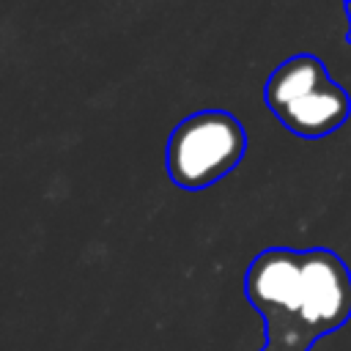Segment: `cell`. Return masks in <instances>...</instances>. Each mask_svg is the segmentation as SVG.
<instances>
[{
  "label": "cell",
  "instance_id": "obj_1",
  "mask_svg": "<svg viewBox=\"0 0 351 351\" xmlns=\"http://www.w3.org/2000/svg\"><path fill=\"white\" fill-rule=\"evenodd\" d=\"M244 296L263 318L266 343L310 351L351 318V269L326 247H269L250 261Z\"/></svg>",
  "mask_w": 351,
  "mask_h": 351
},
{
  "label": "cell",
  "instance_id": "obj_2",
  "mask_svg": "<svg viewBox=\"0 0 351 351\" xmlns=\"http://www.w3.org/2000/svg\"><path fill=\"white\" fill-rule=\"evenodd\" d=\"M263 99L271 115L302 140H321L351 115V96L310 52L282 60L266 80Z\"/></svg>",
  "mask_w": 351,
  "mask_h": 351
},
{
  "label": "cell",
  "instance_id": "obj_3",
  "mask_svg": "<svg viewBox=\"0 0 351 351\" xmlns=\"http://www.w3.org/2000/svg\"><path fill=\"white\" fill-rule=\"evenodd\" d=\"M247 154L241 121L225 110L186 115L167 137V176L181 189H206L222 181Z\"/></svg>",
  "mask_w": 351,
  "mask_h": 351
},
{
  "label": "cell",
  "instance_id": "obj_4",
  "mask_svg": "<svg viewBox=\"0 0 351 351\" xmlns=\"http://www.w3.org/2000/svg\"><path fill=\"white\" fill-rule=\"evenodd\" d=\"M343 14H346V19H348V30H346V36H343V38L351 44V0H348V3H343Z\"/></svg>",
  "mask_w": 351,
  "mask_h": 351
},
{
  "label": "cell",
  "instance_id": "obj_5",
  "mask_svg": "<svg viewBox=\"0 0 351 351\" xmlns=\"http://www.w3.org/2000/svg\"><path fill=\"white\" fill-rule=\"evenodd\" d=\"M261 351H291V348H285V346H277V343H263V348Z\"/></svg>",
  "mask_w": 351,
  "mask_h": 351
}]
</instances>
